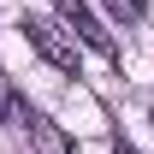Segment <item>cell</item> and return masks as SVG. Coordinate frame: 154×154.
<instances>
[{
  "label": "cell",
  "instance_id": "cell-2",
  "mask_svg": "<svg viewBox=\"0 0 154 154\" xmlns=\"http://www.w3.org/2000/svg\"><path fill=\"white\" fill-rule=\"evenodd\" d=\"M59 24L71 30V42H83V48H95L101 59H119V42H113V30L83 6V0H59Z\"/></svg>",
  "mask_w": 154,
  "mask_h": 154
},
{
  "label": "cell",
  "instance_id": "cell-3",
  "mask_svg": "<svg viewBox=\"0 0 154 154\" xmlns=\"http://www.w3.org/2000/svg\"><path fill=\"white\" fill-rule=\"evenodd\" d=\"M30 136H36V148H42V154H71V142H65L48 119H36V113H30Z\"/></svg>",
  "mask_w": 154,
  "mask_h": 154
},
{
  "label": "cell",
  "instance_id": "cell-1",
  "mask_svg": "<svg viewBox=\"0 0 154 154\" xmlns=\"http://www.w3.org/2000/svg\"><path fill=\"white\" fill-rule=\"evenodd\" d=\"M18 30H24V42H30V48H36L48 65L77 71V42H71V30H65L59 18H36V12H24V24H18Z\"/></svg>",
  "mask_w": 154,
  "mask_h": 154
},
{
  "label": "cell",
  "instance_id": "cell-6",
  "mask_svg": "<svg viewBox=\"0 0 154 154\" xmlns=\"http://www.w3.org/2000/svg\"><path fill=\"white\" fill-rule=\"evenodd\" d=\"M113 154H136V148H131V142H119V148H113Z\"/></svg>",
  "mask_w": 154,
  "mask_h": 154
},
{
  "label": "cell",
  "instance_id": "cell-4",
  "mask_svg": "<svg viewBox=\"0 0 154 154\" xmlns=\"http://www.w3.org/2000/svg\"><path fill=\"white\" fill-rule=\"evenodd\" d=\"M107 12H113L119 24H142L148 18V0H107Z\"/></svg>",
  "mask_w": 154,
  "mask_h": 154
},
{
  "label": "cell",
  "instance_id": "cell-5",
  "mask_svg": "<svg viewBox=\"0 0 154 154\" xmlns=\"http://www.w3.org/2000/svg\"><path fill=\"white\" fill-rule=\"evenodd\" d=\"M6 107H12V89L0 83V125H6Z\"/></svg>",
  "mask_w": 154,
  "mask_h": 154
}]
</instances>
